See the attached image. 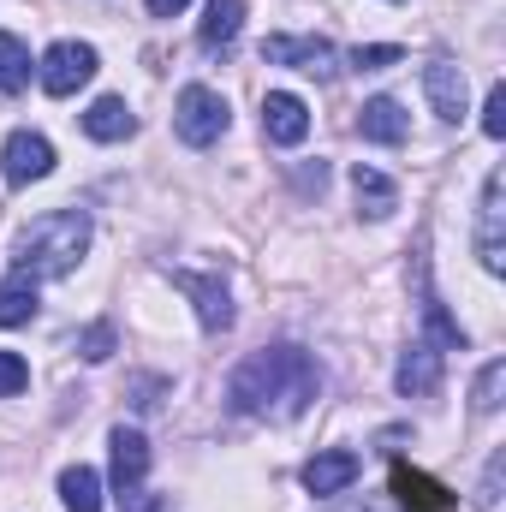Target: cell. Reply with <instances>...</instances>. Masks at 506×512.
Returning <instances> with one entry per match:
<instances>
[{"mask_svg":"<svg viewBox=\"0 0 506 512\" xmlns=\"http://www.w3.org/2000/svg\"><path fill=\"white\" fill-rule=\"evenodd\" d=\"M30 316H36V280L12 268V274L0 280V328H24Z\"/></svg>","mask_w":506,"mask_h":512,"instance_id":"cell-19","label":"cell"},{"mask_svg":"<svg viewBox=\"0 0 506 512\" xmlns=\"http://www.w3.org/2000/svg\"><path fill=\"white\" fill-rule=\"evenodd\" d=\"M501 471H506V459L495 453V465H489V477H483V495H477V507H495V501H501Z\"/></svg>","mask_w":506,"mask_h":512,"instance_id":"cell-27","label":"cell"},{"mask_svg":"<svg viewBox=\"0 0 506 512\" xmlns=\"http://www.w3.org/2000/svg\"><path fill=\"white\" fill-rule=\"evenodd\" d=\"M340 501V495H334ZM340 512H376V507H364V501H340Z\"/></svg>","mask_w":506,"mask_h":512,"instance_id":"cell-29","label":"cell"},{"mask_svg":"<svg viewBox=\"0 0 506 512\" xmlns=\"http://www.w3.org/2000/svg\"><path fill=\"white\" fill-rule=\"evenodd\" d=\"M0 173H6V185H36V179H48V173H54V143H48L42 131H12L6 149H0Z\"/></svg>","mask_w":506,"mask_h":512,"instance_id":"cell-7","label":"cell"},{"mask_svg":"<svg viewBox=\"0 0 506 512\" xmlns=\"http://www.w3.org/2000/svg\"><path fill=\"white\" fill-rule=\"evenodd\" d=\"M233 126V114H227V96L221 90H209V84H185L179 90V108H173V131L191 143V149H209V143H221Z\"/></svg>","mask_w":506,"mask_h":512,"instance_id":"cell-3","label":"cell"},{"mask_svg":"<svg viewBox=\"0 0 506 512\" xmlns=\"http://www.w3.org/2000/svg\"><path fill=\"white\" fill-rule=\"evenodd\" d=\"M393 387L405 399H429L441 387V346L435 340H411L405 358H399V370H393Z\"/></svg>","mask_w":506,"mask_h":512,"instance_id":"cell-10","label":"cell"},{"mask_svg":"<svg viewBox=\"0 0 506 512\" xmlns=\"http://www.w3.org/2000/svg\"><path fill=\"white\" fill-rule=\"evenodd\" d=\"M78 352H84L90 364H102V358H114V322H96V328H84V340H78Z\"/></svg>","mask_w":506,"mask_h":512,"instance_id":"cell-25","label":"cell"},{"mask_svg":"<svg viewBox=\"0 0 506 512\" xmlns=\"http://www.w3.org/2000/svg\"><path fill=\"white\" fill-rule=\"evenodd\" d=\"M262 60L268 66H292L304 78H328L334 72V42L328 36H268L262 42Z\"/></svg>","mask_w":506,"mask_h":512,"instance_id":"cell-6","label":"cell"},{"mask_svg":"<svg viewBox=\"0 0 506 512\" xmlns=\"http://www.w3.org/2000/svg\"><path fill=\"white\" fill-rule=\"evenodd\" d=\"M185 6H191V0H149L155 18H173V12H185Z\"/></svg>","mask_w":506,"mask_h":512,"instance_id":"cell-28","label":"cell"},{"mask_svg":"<svg viewBox=\"0 0 506 512\" xmlns=\"http://www.w3.org/2000/svg\"><path fill=\"white\" fill-rule=\"evenodd\" d=\"M352 191H358V209H364L370 221H387V215L399 209V185H393L381 167H364V161H358V167H352Z\"/></svg>","mask_w":506,"mask_h":512,"instance_id":"cell-16","label":"cell"},{"mask_svg":"<svg viewBox=\"0 0 506 512\" xmlns=\"http://www.w3.org/2000/svg\"><path fill=\"white\" fill-rule=\"evenodd\" d=\"M483 131L489 137H506V90L489 84V102H483Z\"/></svg>","mask_w":506,"mask_h":512,"instance_id":"cell-26","label":"cell"},{"mask_svg":"<svg viewBox=\"0 0 506 512\" xmlns=\"http://www.w3.org/2000/svg\"><path fill=\"white\" fill-rule=\"evenodd\" d=\"M423 96H429V108H435L441 120H465V96H471L465 66H453V60H429V66H423Z\"/></svg>","mask_w":506,"mask_h":512,"instance_id":"cell-11","label":"cell"},{"mask_svg":"<svg viewBox=\"0 0 506 512\" xmlns=\"http://www.w3.org/2000/svg\"><path fill=\"white\" fill-rule=\"evenodd\" d=\"M167 274H173L179 292H191L197 322H203L209 334H227V328H233V292H227L221 274H197V268H167Z\"/></svg>","mask_w":506,"mask_h":512,"instance_id":"cell-5","label":"cell"},{"mask_svg":"<svg viewBox=\"0 0 506 512\" xmlns=\"http://www.w3.org/2000/svg\"><path fill=\"white\" fill-rule=\"evenodd\" d=\"M84 131H90L96 143H120V137L137 131V114L126 108V96H96L90 114H84Z\"/></svg>","mask_w":506,"mask_h":512,"instance_id":"cell-18","label":"cell"},{"mask_svg":"<svg viewBox=\"0 0 506 512\" xmlns=\"http://www.w3.org/2000/svg\"><path fill=\"white\" fill-rule=\"evenodd\" d=\"M262 131H268V143L298 149V143L310 137V108H304V96H292V90H268V96H262Z\"/></svg>","mask_w":506,"mask_h":512,"instance_id":"cell-8","label":"cell"},{"mask_svg":"<svg viewBox=\"0 0 506 512\" xmlns=\"http://www.w3.org/2000/svg\"><path fill=\"white\" fill-rule=\"evenodd\" d=\"M501 387H506V364L495 358V364H483V376H477V387H471V405L489 417V411H501Z\"/></svg>","mask_w":506,"mask_h":512,"instance_id":"cell-22","label":"cell"},{"mask_svg":"<svg viewBox=\"0 0 506 512\" xmlns=\"http://www.w3.org/2000/svg\"><path fill=\"white\" fill-rule=\"evenodd\" d=\"M239 30H245V0H209L197 42H203L209 54H221V48H233V42H239Z\"/></svg>","mask_w":506,"mask_h":512,"instance_id":"cell-17","label":"cell"},{"mask_svg":"<svg viewBox=\"0 0 506 512\" xmlns=\"http://www.w3.org/2000/svg\"><path fill=\"white\" fill-rule=\"evenodd\" d=\"M358 471H364V459L346 453V447H334V453H316V459L304 465V489H310L316 501H334V495H346V489L358 483Z\"/></svg>","mask_w":506,"mask_h":512,"instance_id":"cell-9","label":"cell"},{"mask_svg":"<svg viewBox=\"0 0 506 512\" xmlns=\"http://www.w3.org/2000/svg\"><path fill=\"white\" fill-rule=\"evenodd\" d=\"M405 54L393 48V42H370V48H352V66L358 72H387V66H399Z\"/></svg>","mask_w":506,"mask_h":512,"instance_id":"cell-23","label":"cell"},{"mask_svg":"<svg viewBox=\"0 0 506 512\" xmlns=\"http://www.w3.org/2000/svg\"><path fill=\"white\" fill-rule=\"evenodd\" d=\"M84 251H90V215L84 209H54V215H36L18 233L12 268L30 274V280H60L84 262Z\"/></svg>","mask_w":506,"mask_h":512,"instance_id":"cell-2","label":"cell"},{"mask_svg":"<svg viewBox=\"0 0 506 512\" xmlns=\"http://www.w3.org/2000/svg\"><path fill=\"white\" fill-rule=\"evenodd\" d=\"M477 256L489 274H506V239H501V173H489L483 185V239H477Z\"/></svg>","mask_w":506,"mask_h":512,"instance_id":"cell-14","label":"cell"},{"mask_svg":"<svg viewBox=\"0 0 506 512\" xmlns=\"http://www.w3.org/2000/svg\"><path fill=\"white\" fill-rule=\"evenodd\" d=\"M30 387V364L18 358V352H0V399H12V393H24Z\"/></svg>","mask_w":506,"mask_h":512,"instance_id":"cell-24","label":"cell"},{"mask_svg":"<svg viewBox=\"0 0 506 512\" xmlns=\"http://www.w3.org/2000/svg\"><path fill=\"white\" fill-rule=\"evenodd\" d=\"M96 48L90 42H54L48 54H42V90L48 96H78L90 78H96Z\"/></svg>","mask_w":506,"mask_h":512,"instance_id":"cell-4","label":"cell"},{"mask_svg":"<svg viewBox=\"0 0 506 512\" xmlns=\"http://www.w3.org/2000/svg\"><path fill=\"white\" fill-rule=\"evenodd\" d=\"M358 131H364V143H405L411 120H405V108H399L393 96H370V102L358 108Z\"/></svg>","mask_w":506,"mask_h":512,"instance_id":"cell-15","label":"cell"},{"mask_svg":"<svg viewBox=\"0 0 506 512\" xmlns=\"http://www.w3.org/2000/svg\"><path fill=\"white\" fill-rule=\"evenodd\" d=\"M24 84H30V48L12 30H0V96H18Z\"/></svg>","mask_w":506,"mask_h":512,"instance_id":"cell-21","label":"cell"},{"mask_svg":"<svg viewBox=\"0 0 506 512\" xmlns=\"http://www.w3.org/2000/svg\"><path fill=\"white\" fill-rule=\"evenodd\" d=\"M227 399L239 417H256V423H292L304 417L316 399H322V370L304 346H268V352H251L233 382H227Z\"/></svg>","mask_w":506,"mask_h":512,"instance_id":"cell-1","label":"cell"},{"mask_svg":"<svg viewBox=\"0 0 506 512\" xmlns=\"http://www.w3.org/2000/svg\"><path fill=\"white\" fill-rule=\"evenodd\" d=\"M108 447H114V489H120V495H137L143 477H149V441L120 423V429L108 435Z\"/></svg>","mask_w":506,"mask_h":512,"instance_id":"cell-12","label":"cell"},{"mask_svg":"<svg viewBox=\"0 0 506 512\" xmlns=\"http://www.w3.org/2000/svg\"><path fill=\"white\" fill-rule=\"evenodd\" d=\"M60 501H66V512H102V477L90 465H66L60 471Z\"/></svg>","mask_w":506,"mask_h":512,"instance_id":"cell-20","label":"cell"},{"mask_svg":"<svg viewBox=\"0 0 506 512\" xmlns=\"http://www.w3.org/2000/svg\"><path fill=\"white\" fill-rule=\"evenodd\" d=\"M393 495H399V507H405V512H447V507H453V495H447L435 477L411 471L405 459L393 465Z\"/></svg>","mask_w":506,"mask_h":512,"instance_id":"cell-13","label":"cell"}]
</instances>
